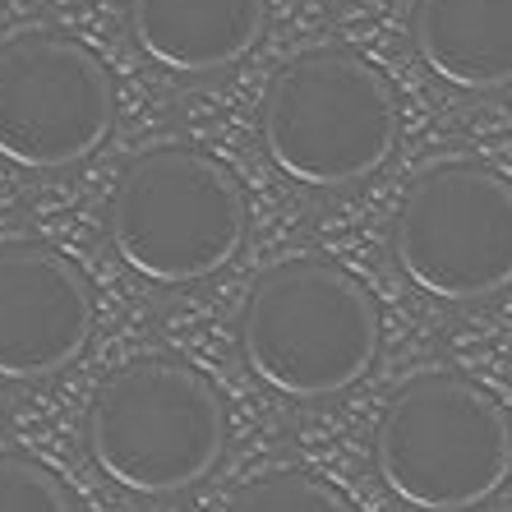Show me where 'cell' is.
Listing matches in <instances>:
<instances>
[{
  "mask_svg": "<svg viewBox=\"0 0 512 512\" xmlns=\"http://www.w3.org/2000/svg\"><path fill=\"white\" fill-rule=\"evenodd\" d=\"M0 512H74L70 494L42 462L0 453Z\"/></svg>",
  "mask_w": 512,
  "mask_h": 512,
  "instance_id": "12",
  "label": "cell"
},
{
  "mask_svg": "<svg viewBox=\"0 0 512 512\" xmlns=\"http://www.w3.org/2000/svg\"><path fill=\"white\" fill-rule=\"evenodd\" d=\"M268 0H130V33L162 70L213 74L254 51Z\"/></svg>",
  "mask_w": 512,
  "mask_h": 512,
  "instance_id": "9",
  "label": "cell"
},
{
  "mask_svg": "<svg viewBox=\"0 0 512 512\" xmlns=\"http://www.w3.org/2000/svg\"><path fill=\"white\" fill-rule=\"evenodd\" d=\"M250 231L245 190L194 148L134 157L111 199V245L139 277L190 286L222 273Z\"/></svg>",
  "mask_w": 512,
  "mask_h": 512,
  "instance_id": "5",
  "label": "cell"
},
{
  "mask_svg": "<svg viewBox=\"0 0 512 512\" xmlns=\"http://www.w3.org/2000/svg\"><path fill=\"white\" fill-rule=\"evenodd\" d=\"M231 512H356L328 480L310 471H273L236 494Z\"/></svg>",
  "mask_w": 512,
  "mask_h": 512,
  "instance_id": "11",
  "label": "cell"
},
{
  "mask_svg": "<svg viewBox=\"0 0 512 512\" xmlns=\"http://www.w3.org/2000/svg\"><path fill=\"white\" fill-rule=\"evenodd\" d=\"M411 42L443 84L466 93L512 88V0H416Z\"/></svg>",
  "mask_w": 512,
  "mask_h": 512,
  "instance_id": "10",
  "label": "cell"
},
{
  "mask_svg": "<svg viewBox=\"0 0 512 512\" xmlns=\"http://www.w3.org/2000/svg\"><path fill=\"white\" fill-rule=\"evenodd\" d=\"M227 416L213 383L185 360L143 356L120 365L88 406V457L130 494H180L222 457Z\"/></svg>",
  "mask_w": 512,
  "mask_h": 512,
  "instance_id": "4",
  "label": "cell"
},
{
  "mask_svg": "<svg viewBox=\"0 0 512 512\" xmlns=\"http://www.w3.org/2000/svg\"><path fill=\"white\" fill-rule=\"evenodd\" d=\"M240 351L282 397H337L379 356V310L337 263L286 259L254 282L240 314Z\"/></svg>",
  "mask_w": 512,
  "mask_h": 512,
  "instance_id": "1",
  "label": "cell"
},
{
  "mask_svg": "<svg viewBox=\"0 0 512 512\" xmlns=\"http://www.w3.org/2000/svg\"><path fill=\"white\" fill-rule=\"evenodd\" d=\"M93 286L37 240L0 245V379H51L93 337Z\"/></svg>",
  "mask_w": 512,
  "mask_h": 512,
  "instance_id": "8",
  "label": "cell"
},
{
  "mask_svg": "<svg viewBox=\"0 0 512 512\" xmlns=\"http://www.w3.org/2000/svg\"><path fill=\"white\" fill-rule=\"evenodd\" d=\"M116 93L107 65L65 33L33 28L0 47V157L60 171L93 157L111 134Z\"/></svg>",
  "mask_w": 512,
  "mask_h": 512,
  "instance_id": "7",
  "label": "cell"
},
{
  "mask_svg": "<svg viewBox=\"0 0 512 512\" xmlns=\"http://www.w3.org/2000/svg\"><path fill=\"white\" fill-rule=\"evenodd\" d=\"M393 254L406 282L448 305L512 286V180L476 162L425 171L393 222Z\"/></svg>",
  "mask_w": 512,
  "mask_h": 512,
  "instance_id": "6",
  "label": "cell"
},
{
  "mask_svg": "<svg viewBox=\"0 0 512 512\" xmlns=\"http://www.w3.org/2000/svg\"><path fill=\"white\" fill-rule=\"evenodd\" d=\"M263 148L300 185H356L397 148L393 84L356 51H300L263 93Z\"/></svg>",
  "mask_w": 512,
  "mask_h": 512,
  "instance_id": "2",
  "label": "cell"
},
{
  "mask_svg": "<svg viewBox=\"0 0 512 512\" xmlns=\"http://www.w3.org/2000/svg\"><path fill=\"white\" fill-rule=\"evenodd\" d=\"M374 466L406 508L466 512L512 476V425L462 374H420L383 406Z\"/></svg>",
  "mask_w": 512,
  "mask_h": 512,
  "instance_id": "3",
  "label": "cell"
}]
</instances>
